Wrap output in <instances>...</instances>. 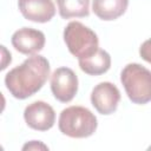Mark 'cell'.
I'll return each instance as SVG.
<instances>
[{
    "label": "cell",
    "instance_id": "6da1fadb",
    "mask_svg": "<svg viewBox=\"0 0 151 151\" xmlns=\"http://www.w3.org/2000/svg\"><path fill=\"white\" fill-rule=\"evenodd\" d=\"M50 71L48 60L42 55L33 54L5 76L6 88L14 98L26 99L41 90L50 77Z\"/></svg>",
    "mask_w": 151,
    "mask_h": 151
},
{
    "label": "cell",
    "instance_id": "7a4b0ae2",
    "mask_svg": "<svg viewBox=\"0 0 151 151\" xmlns=\"http://www.w3.org/2000/svg\"><path fill=\"white\" fill-rule=\"evenodd\" d=\"M58 127L60 132L67 137L87 138L96 132L98 120L94 113H92L87 107L73 105L60 112Z\"/></svg>",
    "mask_w": 151,
    "mask_h": 151
},
{
    "label": "cell",
    "instance_id": "3957f363",
    "mask_svg": "<svg viewBox=\"0 0 151 151\" xmlns=\"http://www.w3.org/2000/svg\"><path fill=\"white\" fill-rule=\"evenodd\" d=\"M120 81L133 104L144 105L151 101V71L140 64H127L120 73Z\"/></svg>",
    "mask_w": 151,
    "mask_h": 151
},
{
    "label": "cell",
    "instance_id": "277c9868",
    "mask_svg": "<svg viewBox=\"0 0 151 151\" xmlns=\"http://www.w3.org/2000/svg\"><path fill=\"white\" fill-rule=\"evenodd\" d=\"M64 41L72 55L79 59L94 54L99 48V40L94 31L80 21H71L64 29Z\"/></svg>",
    "mask_w": 151,
    "mask_h": 151
},
{
    "label": "cell",
    "instance_id": "5b68a950",
    "mask_svg": "<svg viewBox=\"0 0 151 151\" xmlns=\"http://www.w3.org/2000/svg\"><path fill=\"white\" fill-rule=\"evenodd\" d=\"M51 91L60 103H70L78 92V77L70 67H58L51 76Z\"/></svg>",
    "mask_w": 151,
    "mask_h": 151
},
{
    "label": "cell",
    "instance_id": "8992f818",
    "mask_svg": "<svg viewBox=\"0 0 151 151\" xmlns=\"http://www.w3.org/2000/svg\"><path fill=\"white\" fill-rule=\"evenodd\" d=\"M120 101L118 87L110 81H101L91 92V104L100 114H112L117 111Z\"/></svg>",
    "mask_w": 151,
    "mask_h": 151
},
{
    "label": "cell",
    "instance_id": "52a82bcc",
    "mask_svg": "<svg viewBox=\"0 0 151 151\" xmlns=\"http://www.w3.org/2000/svg\"><path fill=\"white\" fill-rule=\"evenodd\" d=\"M24 119L28 127L33 130L48 131L55 123V112L50 104L42 100H37L25 107Z\"/></svg>",
    "mask_w": 151,
    "mask_h": 151
},
{
    "label": "cell",
    "instance_id": "ba28073f",
    "mask_svg": "<svg viewBox=\"0 0 151 151\" xmlns=\"http://www.w3.org/2000/svg\"><path fill=\"white\" fill-rule=\"evenodd\" d=\"M11 42L19 53L33 55L44 48L46 38L45 34L39 29L32 27H22L13 33Z\"/></svg>",
    "mask_w": 151,
    "mask_h": 151
},
{
    "label": "cell",
    "instance_id": "9c48e42d",
    "mask_svg": "<svg viewBox=\"0 0 151 151\" xmlns=\"http://www.w3.org/2000/svg\"><path fill=\"white\" fill-rule=\"evenodd\" d=\"M20 13L26 20L45 24L55 15V6L52 0H18Z\"/></svg>",
    "mask_w": 151,
    "mask_h": 151
},
{
    "label": "cell",
    "instance_id": "30bf717a",
    "mask_svg": "<svg viewBox=\"0 0 151 151\" xmlns=\"http://www.w3.org/2000/svg\"><path fill=\"white\" fill-rule=\"evenodd\" d=\"M129 6V0H93V13L104 21H112L122 17Z\"/></svg>",
    "mask_w": 151,
    "mask_h": 151
},
{
    "label": "cell",
    "instance_id": "8fae6325",
    "mask_svg": "<svg viewBox=\"0 0 151 151\" xmlns=\"http://www.w3.org/2000/svg\"><path fill=\"white\" fill-rule=\"evenodd\" d=\"M79 67L83 72L88 76H100L106 73L111 67V57L110 54L101 48L84 59H79Z\"/></svg>",
    "mask_w": 151,
    "mask_h": 151
},
{
    "label": "cell",
    "instance_id": "7c38bea8",
    "mask_svg": "<svg viewBox=\"0 0 151 151\" xmlns=\"http://www.w3.org/2000/svg\"><path fill=\"white\" fill-rule=\"evenodd\" d=\"M63 19L85 18L90 14V0H55Z\"/></svg>",
    "mask_w": 151,
    "mask_h": 151
},
{
    "label": "cell",
    "instance_id": "4fadbf2b",
    "mask_svg": "<svg viewBox=\"0 0 151 151\" xmlns=\"http://www.w3.org/2000/svg\"><path fill=\"white\" fill-rule=\"evenodd\" d=\"M139 55L142 59L151 64V38L145 40L139 47Z\"/></svg>",
    "mask_w": 151,
    "mask_h": 151
},
{
    "label": "cell",
    "instance_id": "5bb4252c",
    "mask_svg": "<svg viewBox=\"0 0 151 151\" xmlns=\"http://www.w3.org/2000/svg\"><path fill=\"white\" fill-rule=\"evenodd\" d=\"M22 150L24 151H31V150H48V146L46 144H44L40 140H31V142H27L24 146H22Z\"/></svg>",
    "mask_w": 151,
    "mask_h": 151
},
{
    "label": "cell",
    "instance_id": "9a60e30c",
    "mask_svg": "<svg viewBox=\"0 0 151 151\" xmlns=\"http://www.w3.org/2000/svg\"><path fill=\"white\" fill-rule=\"evenodd\" d=\"M1 53H2L1 70H5V68L7 67V65H8V64H11V61H12V55H11V52H8L4 45L1 46Z\"/></svg>",
    "mask_w": 151,
    "mask_h": 151
},
{
    "label": "cell",
    "instance_id": "2e32d148",
    "mask_svg": "<svg viewBox=\"0 0 151 151\" xmlns=\"http://www.w3.org/2000/svg\"><path fill=\"white\" fill-rule=\"evenodd\" d=\"M149 150H151V146H150V147H149Z\"/></svg>",
    "mask_w": 151,
    "mask_h": 151
}]
</instances>
